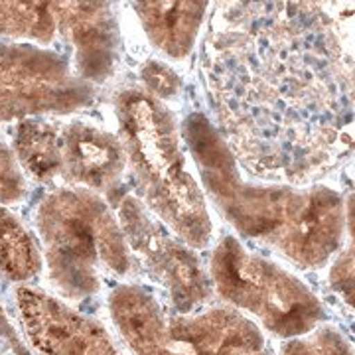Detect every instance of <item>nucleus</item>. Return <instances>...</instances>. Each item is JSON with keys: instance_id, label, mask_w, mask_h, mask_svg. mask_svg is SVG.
<instances>
[{"instance_id": "1", "label": "nucleus", "mask_w": 355, "mask_h": 355, "mask_svg": "<svg viewBox=\"0 0 355 355\" xmlns=\"http://www.w3.org/2000/svg\"><path fill=\"white\" fill-rule=\"evenodd\" d=\"M345 32L314 2L219 4L202 48L216 128L243 172L312 186L352 153Z\"/></svg>"}, {"instance_id": "2", "label": "nucleus", "mask_w": 355, "mask_h": 355, "mask_svg": "<svg viewBox=\"0 0 355 355\" xmlns=\"http://www.w3.org/2000/svg\"><path fill=\"white\" fill-rule=\"evenodd\" d=\"M209 200L249 241L270 247L302 268H320L343 241L345 203L322 184H259L245 176L211 119L190 113L180 125Z\"/></svg>"}, {"instance_id": "3", "label": "nucleus", "mask_w": 355, "mask_h": 355, "mask_svg": "<svg viewBox=\"0 0 355 355\" xmlns=\"http://www.w3.org/2000/svg\"><path fill=\"white\" fill-rule=\"evenodd\" d=\"M121 144L146 209L182 241L207 247L214 223L200 182L191 174L184 140L166 103L144 89H123L114 97Z\"/></svg>"}, {"instance_id": "4", "label": "nucleus", "mask_w": 355, "mask_h": 355, "mask_svg": "<svg viewBox=\"0 0 355 355\" xmlns=\"http://www.w3.org/2000/svg\"><path fill=\"white\" fill-rule=\"evenodd\" d=\"M36 231L51 282L67 298L99 291L103 272L130 275L135 257L109 203L85 188H58L36 207Z\"/></svg>"}, {"instance_id": "5", "label": "nucleus", "mask_w": 355, "mask_h": 355, "mask_svg": "<svg viewBox=\"0 0 355 355\" xmlns=\"http://www.w3.org/2000/svg\"><path fill=\"white\" fill-rule=\"evenodd\" d=\"M109 314L135 355H257L265 345L261 330L233 308L172 312L140 284L116 286Z\"/></svg>"}, {"instance_id": "6", "label": "nucleus", "mask_w": 355, "mask_h": 355, "mask_svg": "<svg viewBox=\"0 0 355 355\" xmlns=\"http://www.w3.org/2000/svg\"><path fill=\"white\" fill-rule=\"evenodd\" d=\"M209 280L225 302L253 314L279 338L304 336L326 316L322 302L302 280L251 253L231 235L217 243L211 253Z\"/></svg>"}, {"instance_id": "7", "label": "nucleus", "mask_w": 355, "mask_h": 355, "mask_svg": "<svg viewBox=\"0 0 355 355\" xmlns=\"http://www.w3.org/2000/svg\"><path fill=\"white\" fill-rule=\"evenodd\" d=\"M95 87L69 62L32 44L0 40V123L87 109Z\"/></svg>"}, {"instance_id": "8", "label": "nucleus", "mask_w": 355, "mask_h": 355, "mask_svg": "<svg viewBox=\"0 0 355 355\" xmlns=\"http://www.w3.org/2000/svg\"><path fill=\"white\" fill-rule=\"evenodd\" d=\"M119 223L128 249L162 288L176 312L191 314L211 296V280L198 254L186 243L174 239L170 229L146 209L135 196H123L119 202Z\"/></svg>"}, {"instance_id": "9", "label": "nucleus", "mask_w": 355, "mask_h": 355, "mask_svg": "<svg viewBox=\"0 0 355 355\" xmlns=\"http://www.w3.org/2000/svg\"><path fill=\"white\" fill-rule=\"evenodd\" d=\"M18 310L26 334L44 355H121L99 322L36 288H20Z\"/></svg>"}, {"instance_id": "10", "label": "nucleus", "mask_w": 355, "mask_h": 355, "mask_svg": "<svg viewBox=\"0 0 355 355\" xmlns=\"http://www.w3.org/2000/svg\"><path fill=\"white\" fill-rule=\"evenodd\" d=\"M58 30L73 48L76 73L103 85L119 62V22L109 2H51Z\"/></svg>"}, {"instance_id": "11", "label": "nucleus", "mask_w": 355, "mask_h": 355, "mask_svg": "<svg viewBox=\"0 0 355 355\" xmlns=\"http://www.w3.org/2000/svg\"><path fill=\"white\" fill-rule=\"evenodd\" d=\"M127 166L121 139L83 121L62 128V178L77 188L111 191Z\"/></svg>"}, {"instance_id": "12", "label": "nucleus", "mask_w": 355, "mask_h": 355, "mask_svg": "<svg viewBox=\"0 0 355 355\" xmlns=\"http://www.w3.org/2000/svg\"><path fill=\"white\" fill-rule=\"evenodd\" d=\"M142 30L154 48L172 60H184L202 32L207 2H135Z\"/></svg>"}, {"instance_id": "13", "label": "nucleus", "mask_w": 355, "mask_h": 355, "mask_svg": "<svg viewBox=\"0 0 355 355\" xmlns=\"http://www.w3.org/2000/svg\"><path fill=\"white\" fill-rule=\"evenodd\" d=\"M14 154L26 178L51 184L62 176V128L44 116L18 121Z\"/></svg>"}, {"instance_id": "14", "label": "nucleus", "mask_w": 355, "mask_h": 355, "mask_svg": "<svg viewBox=\"0 0 355 355\" xmlns=\"http://www.w3.org/2000/svg\"><path fill=\"white\" fill-rule=\"evenodd\" d=\"M42 253L20 219L0 203V272L10 280L34 279Z\"/></svg>"}, {"instance_id": "15", "label": "nucleus", "mask_w": 355, "mask_h": 355, "mask_svg": "<svg viewBox=\"0 0 355 355\" xmlns=\"http://www.w3.org/2000/svg\"><path fill=\"white\" fill-rule=\"evenodd\" d=\"M58 34L51 2H0V36L50 44Z\"/></svg>"}, {"instance_id": "16", "label": "nucleus", "mask_w": 355, "mask_h": 355, "mask_svg": "<svg viewBox=\"0 0 355 355\" xmlns=\"http://www.w3.org/2000/svg\"><path fill=\"white\" fill-rule=\"evenodd\" d=\"M280 355H354V349L342 331L334 326H322L282 343Z\"/></svg>"}, {"instance_id": "17", "label": "nucleus", "mask_w": 355, "mask_h": 355, "mask_svg": "<svg viewBox=\"0 0 355 355\" xmlns=\"http://www.w3.org/2000/svg\"><path fill=\"white\" fill-rule=\"evenodd\" d=\"M28 196V178L10 146L0 140V203H20Z\"/></svg>"}, {"instance_id": "18", "label": "nucleus", "mask_w": 355, "mask_h": 355, "mask_svg": "<svg viewBox=\"0 0 355 355\" xmlns=\"http://www.w3.org/2000/svg\"><path fill=\"white\" fill-rule=\"evenodd\" d=\"M140 79L144 83L142 89L148 95H153L154 99L162 103L174 99L182 89V79L178 77L176 71L162 62H156V60H148L142 65Z\"/></svg>"}, {"instance_id": "19", "label": "nucleus", "mask_w": 355, "mask_h": 355, "mask_svg": "<svg viewBox=\"0 0 355 355\" xmlns=\"http://www.w3.org/2000/svg\"><path fill=\"white\" fill-rule=\"evenodd\" d=\"M330 282L334 291L343 296L347 304L354 306V247L352 243L331 266Z\"/></svg>"}, {"instance_id": "20", "label": "nucleus", "mask_w": 355, "mask_h": 355, "mask_svg": "<svg viewBox=\"0 0 355 355\" xmlns=\"http://www.w3.org/2000/svg\"><path fill=\"white\" fill-rule=\"evenodd\" d=\"M0 340L14 342L12 331H10V328H8V322H6V318H4V314H2V310H0Z\"/></svg>"}, {"instance_id": "21", "label": "nucleus", "mask_w": 355, "mask_h": 355, "mask_svg": "<svg viewBox=\"0 0 355 355\" xmlns=\"http://www.w3.org/2000/svg\"><path fill=\"white\" fill-rule=\"evenodd\" d=\"M257 355H270V354H263V352H261V354H257Z\"/></svg>"}]
</instances>
